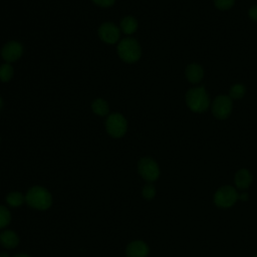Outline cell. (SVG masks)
I'll list each match as a JSON object with an SVG mask.
<instances>
[{
	"mask_svg": "<svg viewBox=\"0 0 257 257\" xmlns=\"http://www.w3.org/2000/svg\"><path fill=\"white\" fill-rule=\"evenodd\" d=\"M249 17L253 20V21H257V5H254L252 6L250 9H249Z\"/></svg>",
	"mask_w": 257,
	"mask_h": 257,
	"instance_id": "obj_23",
	"label": "cell"
},
{
	"mask_svg": "<svg viewBox=\"0 0 257 257\" xmlns=\"http://www.w3.org/2000/svg\"><path fill=\"white\" fill-rule=\"evenodd\" d=\"M239 199L241 201H246L248 199V194L247 193H242L241 195H239Z\"/></svg>",
	"mask_w": 257,
	"mask_h": 257,
	"instance_id": "obj_24",
	"label": "cell"
},
{
	"mask_svg": "<svg viewBox=\"0 0 257 257\" xmlns=\"http://www.w3.org/2000/svg\"><path fill=\"white\" fill-rule=\"evenodd\" d=\"M142 194H143V197L147 200H151L155 197L156 195V189L155 187L152 185V184H147L144 188H143V191H142Z\"/></svg>",
	"mask_w": 257,
	"mask_h": 257,
	"instance_id": "obj_20",
	"label": "cell"
},
{
	"mask_svg": "<svg viewBox=\"0 0 257 257\" xmlns=\"http://www.w3.org/2000/svg\"><path fill=\"white\" fill-rule=\"evenodd\" d=\"M91 109L95 114H97L99 116H105L109 111V106H108V103L104 99L96 98L91 103Z\"/></svg>",
	"mask_w": 257,
	"mask_h": 257,
	"instance_id": "obj_15",
	"label": "cell"
},
{
	"mask_svg": "<svg viewBox=\"0 0 257 257\" xmlns=\"http://www.w3.org/2000/svg\"><path fill=\"white\" fill-rule=\"evenodd\" d=\"M138 171L141 177L148 182H154L160 176V168L157 162L149 157H144L139 161Z\"/></svg>",
	"mask_w": 257,
	"mask_h": 257,
	"instance_id": "obj_6",
	"label": "cell"
},
{
	"mask_svg": "<svg viewBox=\"0 0 257 257\" xmlns=\"http://www.w3.org/2000/svg\"><path fill=\"white\" fill-rule=\"evenodd\" d=\"M115 0H92L94 4L100 7H110L114 4Z\"/></svg>",
	"mask_w": 257,
	"mask_h": 257,
	"instance_id": "obj_22",
	"label": "cell"
},
{
	"mask_svg": "<svg viewBox=\"0 0 257 257\" xmlns=\"http://www.w3.org/2000/svg\"><path fill=\"white\" fill-rule=\"evenodd\" d=\"M6 202L10 207H19L25 202V196L19 192H10L6 197Z\"/></svg>",
	"mask_w": 257,
	"mask_h": 257,
	"instance_id": "obj_16",
	"label": "cell"
},
{
	"mask_svg": "<svg viewBox=\"0 0 257 257\" xmlns=\"http://www.w3.org/2000/svg\"><path fill=\"white\" fill-rule=\"evenodd\" d=\"M232 110V99L227 95L217 96L212 104V112L216 118H227Z\"/></svg>",
	"mask_w": 257,
	"mask_h": 257,
	"instance_id": "obj_7",
	"label": "cell"
},
{
	"mask_svg": "<svg viewBox=\"0 0 257 257\" xmlns=\"http://www.w3.org/2000/svg\"><path fill=\"white\" fill-rule=\"evenodd\" d=\"M2 105H3V101H2V98L0 97V109H1V107H2Z\"/></svg>",
	"mask_w": 257,
	"mask_h": 257,
	"instance_id": "obj_27",
	"label": "cell"
},
{
	"mask_svg": "<svg viewBox=\"0 0 257 257\" xmlns=\"http://www.w3.org/2000/svg\"><path fill=\"white\" fill-rule=\"evenodd\" d=\"M117 53L124 62L133 63L140 59L142 49L139 42L132 37H125L117 44Z\"/></svg>",
	"mask_w": 257,
	"mask_h": 257,
	"instance_id": "obj_3",
	"label": "cell"
},
{
	"mask_svg": "<svg viewBox=\"0 0 257 257\" xmlns=\"http://www.w3.org/2000/svg\"><path fill=\"white\" fill-rule=\"evenodd\" d=\"M245 92H246L245 86L241 83H236L231 86L229 90V97L231 99H239L244 96Z\"/></svg>",
	"mask_w": 257,
	"mask_h": 257,
	"instance_id": "obj_18",
	"label": "cell"
},
{
	"mask_svg": "<svg viewBox=\"0 0 257 257\" xmlns=\"http://www.w3.org/2000/svg\"><path fill=\"white\" fill-rule=\"evenodd\" d=\"M25 202L33 209L47 210L52 204L50 193L43 187L34 186L28 190L25 195Z\"/></svg>",
	"mask_w": 257,
	"mask_h": 257,
	"instance_id": "obj_1",
	"label": "cell"
},
{
	"mask_svg": "<svg viewBox=\"0 0 257 257\" xmlns=\"http://www.w3.org/2000/svg\"><path fill=\"white\" fill-rule=\"evenodd\" d=\"M252 175L246 169L239 170L235 175V184L239 189H247L252 183Z\"/></svg>",
	"mask_w": 257,
	"mask_h": 257,
	"instance_id": "obj_13",
	"label": "cell"
},
{
	"mask_svg": "<svg viewBox=\"0 0 257 257\" xmlns=\"http://www.w3.org/2000/svg\"><path fill=\"white\" fill-rule=\"evenodd\" d=\"M239 199V194L232 186H223L214 195V202L220 208H229Z\"/></svg>",
	"mask_w": 257,
	"mask_h": 257,
	"instance_id": "obj_5",
	"label": "cell"
},
{
	"mask_svg": "<svg viewBox=\"0 0 257 257\" xmlns=\"http://www.w3.org/2000/svg\"><path fill=\"white\" fill-rule=\"evenodd\" d=\"M0 244L5 248H14L19 244L18 235L12 230H5L0 233Z\"/></svg>",
	"mask_w": 257,
	"mask_h": 257,
	"instance_id": "obj_12",
	"label": "cell"
},
{
	"mask_svg": "<svg viewBox=\"0 0 257 257\" xmlns=\"http://www.w3.org/2000/svg\"><path fill=\"white\" fill-rule=\"evenodd\" d=\"M14 257H31V256H29L27 254H18V255H15Z\"/></svg>",
	"mask_w": 257,
	"mask_h": 257,
	"instance_id": "obj_25",
	"label": "cell"
},
{
	"mask_svg": "<svg viewBox=\"0 0 257 257\" xmlns=\"http://www.w3.org/2000/svg\"><path fill=\"white\" fill-rule=\"evenodd\" d=\"M186 77L192 83H198L204 76V70L202 66L197 63H191L186 68Z\"/></svg>",
	"mask_w": 257,
	"mask_h": 257,
	"instance_id": "obj_11",
	"label": "cell"
},
{
	"mask_svg": "<svg viewBox=\"0 0 257 257\" xmlns=\"http://www.w3.org/2000/svg\"><path fill=\"white\" fill-rule=\"evenodd\" d=\"M98 36L103 42L114 44L119 39L120 29L111 22H104L98 28Z\"/></svg>",
	"mask_w": 257,
	"mask_h": 257,
	"instance_id": "obj_8",
	"label": "cell"
},
{
	"mask_svg": "<svg viewBox=\"0 0 257 257\" xmlns=\"http://www.w3.org/2000/svg\"><path fill=\"white\" fill-rule=\"evenodd\" d=\"M13 67L10 63H3L0 65V81L7 82L9 81L13 76Z\"/></svg>",
	"mask_w": 257,
	"mask_h": 257,
	"instance_id": "obj_17",
	"label": "cell"
},
{
	"mask_svg": "<svg viewBox=\"0 0 257 257\" xmlns=\"http://www.w3.org/2000/svg\"><path fill=\"white\" fill-rule=\"evenodd\" d=\"M23 53V46L18 41H8L1 49V57L7 62L11 63L18 60Z\"/></svg>",
	"mask_w": 257,
	"mask_h": 257,
	"instance_id": "obj_9",
	"label": "cell"
},
{
	"mask_svg": "<svg viewBox=\"0 0 257 257\" xmlns=\"http://www.w3.org/2000/svg\"><path fill=\"white\" fill-rule=\"evenodd\" d=\"M186 103L195 112H204L210 104L209 95L203 86L193 87L186 93Z\"/></svg>",
	"mask_w": 257,
	"mask_h": 257,
	"instance_id": "obj_2",
	"label": "cell"
},
{
	"mask_svg": "<svg viewBox=\"0 0 257 257\" xmlns=\"http://www.w3.org/2000/svg\"><path fill=\"white\" fill-rule=\"evenodd\" d=\"M235 0H214L216 8L220 10H228L234 5Z\"/></svg>",
	"mask_w": 257,
	"mask_h": 257,
	"instance_id": "obj_21",
	"label": "cell"
},
{
	"mask_svg": "<svg viewBox=\"0 0 257 257\" xmlns=\"http://www.w3.org/2000/svg\"><path fill=\"white\" fill-rule=\"evenodd\" d=\"M149 246L141 240L131 242L125 249L127 257H147L149 255Z\"/></svg>",
	"mask_w": 257,
	"mask_h": 257,
	"instance_id": "obj_10",
	"label": "cell"
},
{
	"mask_svg": "<svg viewBox=\"0 0 257 257\" xmlns=\"http://www.w3.org/2000/svg\"><path fill=\"white\" fill-rule=\"evenodd\" d=\"M0 257H10L7 253H5V252H2V253H0Z\"/></svg>",
	"mask_w": 257,
	"mask_h": 257,
	"instance_id": "obj_26",
	"label": "cell"
},
{
	"mask_svg": "<svg viewBox=\"0 0 257 257\" xmlns=\"http://www.w3.org/2000/svg\"><path fill=\"white\" fill-rule=\"evenodd\" d=\"M119 29L126 35L135 33L138 29V21L133 16H126L121 19Z\"/></svg>",
	"mask_w": 257,
	"mask_h": 257,
	"instance_id": "obj_14",
	"label": "cell"
},
{
	"mask_svg": "<svg viewBox=\"0 0 257 257\" xmlns=\"http://www.w3.org/2000/svg\"><path fill=\"white\" fill-rule=\"evenodd\" d=\"M10 220L11 214L9 210L6 207L0 205V229L6 227L10 223Z\"/></svg>",
	"mask_w": 257,
	"mask_h": 257,
	"instance_id": "obj_19",
	"label": "cell"
},
{
	"mask_svg": "<svg viewBox=\"0 0 257 257\" xmlns=\"http://www.w3.org/2000/svg\"><path fill=\"white\" fill-rule=\"evenodd\" d=\"M105 128L112 138H120L126 133V119L120 113H111L105 120Z\"/></svg>",
	"mask_w": 257,
	"mask_h": 257,
	"instance_id": "obj_4",
	"label": "cell"
},
{
	"mask_svg": "<svg viewBox=\"0 0 257 257\" xmlns=\"http://www.w3.org/2000/svg\"><path fill=\"white\" fill-rule=\"evenodd\" d=\"M253 257H257V254H256V255H254V256H253Z\"/></svg>",
	"mask_w": 257,
	"mask_h": 257,
	"instance_id": "obj_28",
	"label": "cell"
}]
</instances>
